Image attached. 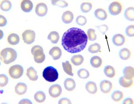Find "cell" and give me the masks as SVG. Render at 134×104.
Listing matches in <instances>:
<instances>
[{
  "label": "cell",
  "mask_w": 134,
  "mask_h": 104,
  "mask_svg": "<svg viewBox=\"0 0 134 104\" xmlns=\"http://www.w3.org/2000/svg\"><path fill=\"white\" fill-rule=\"evenodd\" d=\"M88 37L83 30L77 27L68 29L63 34L62 44L67 52L71 54L82 51L86 47Z\"/></svg>",
  "instance_id": "6da1fadb"
},
{
  "label": "cell",
  "mask_w": 134,
  "mask_h": 104,
  "mask_svg": "<svg viewBox=\"0 0 134 104\" xmlns=\"http://www.w3.org/2000/svg\"><path fill=\"white\" fill-rule=\"evenodd\" d=\"M17 58L16 51L11 48H6L1 52V59L3 63L9 64L14 62Z\"/></svg>",
  "instance_id": "7a4b0ae2"
},
{
  "label": "cell",
  "mask_w": 134,
  "mask_h": 104,
  "mask_svg": "<svg viewBox=\"0 0 134 104\" xmlns=\"http://www.w3.org/2000/svg\"><path fill=\"white\" fill-rule=\"evenodd\" d=\"M42 76L46 81L54 82L57 80L59 77V73L56 68L52 66L46 67L43 71Z\"/></svg>",
  "instance_id": "3957f363"
},
{
  "label": "cell",
  "mask_w": 134,
  "mask_h": 104,
  "mask_svg": "<svg viewBox=\"0 0 134 104\" xmlns=\"http://www.w3.org/2000/svg\"><path fill=\"white\" fill-rule=\"evenodd\" d=\"M31 53L34 56L35 61L38 63H42L45 59V55L42 47L35 45L31 49Z\"/></svg>",
  "instance_id": "277c9868"
},
{
  "label": "cell",
  "mask_w": 134,
  "mask_h": 104,
  "mask_svg": "<svg viewBox=\"0 0 134 104\" xmlns=\"http://www.w3.org/2000/svg\"><path fill=\"white\" fill-rule=\"evenodd\" d=\"M8 72L11 78L14 79H18L23 75L24 69L21 66L17 64L11 66L9 68Z\"/></svg>",
  "instance_id": "5b68a950"
},
{
  "label": "cell",
  "mask_w": 134,
  "mask_h": 104,
  "mask_svg": "<svg viewBox=\"0 0 134 104\" xmlns=\"http://www.w3.org/2000/svg\"><path fill=\"white\" fill-rule=\"evenodd\" d=\"M122 5L119 1L112 2L109 5L108 10L109 13L113 15H117L121 13L122 11Z\"/></svg>",
  "instance_id": "8992f818"
},
{
  "label": "cell",
  "mask_w": 134,
  "mask_h": 104,
  "mask_svg": "<svg viewBox=\"0 0 134 104\" xmlns=\"http://www.w3.org/2000/svg\"><path fill=\"white\" fill-rule=\"evenodd\" d=\"M22 38L25 43L27 44H31L35 40V32L30 30H26L22 34Z\"/></svg>",
  "instance_id": "52a82bcc"
},
{
  "label": "cell",
  "mask_w": 134,
  "mask_h": 104,
  "mask_svg": "<svg viewBox=\"0 0 134 104\" xmlns=\"http://www.w3.org/2000/svg\"><path fill=\"white\" fill-rule=\"evenodd\" d=\"M62 93L61 86L58 84L52 85L49 89V95L53 98H57L61 95Z\"/></svg>",
  "instance_id": "ba28073f"
},
{
  "label": "cell",
  "mask_w": 134,
  "mask_h": 104,
  "mask_svg": "<svg viewBox=\"0 0 134 104\" xmlns=\"http://www.w3.org/2000/svg\"><path fill=\"white\" fill-rule=\"evenodd\" d=\"M35 13L40 17H43L46 15L48 11L47 5L43 3H38L35 7Z\"/></svg>",
  "instance_id": "9c48e42d"
},
{
  "label": "cell",
  "mask_w": 134,
  "mask_h": 104,
  "mask_svg": "<svg viewBox=\"0 0 134 104\" xmlns=\"http://www.w3.org/2000/svg\"><path fill=\"white\" fill-rule=\"evenodd\" d=\"M100 87L102 92L106 94L110 92L113 88V85L110 81L105 80L101 81Z\"/></svg>",
  "instance_id": "30bf717a"
},
{
  "label": "cell",
  "mask_w": 134,
  "mask_h": 104,
  "mask_svg": "<svg viewBox=\"0 0 134 104\" xmlns=\"http://www.w3.org/2000/svg\"><path fill=\"white\" fill-rule=\"evenodd\" d=\"M113 44L117 46H120L123 45L126 41L125 36L123 34H118L113 36L112 39Z\"/></svg>",
  "instance_id": "8fae6325"
},
{
  "label": "cell",
  "mask_w": 134,
  "mask_h": 104,
  "mask_svg": "<svg viewBox=\"0 0 134 104\" xmlns=\"http://www.w3.org/2000/svg\"><path fill=\"white\" fill-rule=\"evenodd\" d=\"M49 54L54 60L59 59L62 55V51L59 47H52L49 51Z\"/></svg>",
  "instance_id": "7c38bea8"
},
{
  "label": "cell",
  "mask_w": 134,
  "mask_h": 104,
  "mask_svg": "<svg viewBox=\"0 0 134 104\" xmlns=\"http://www.w3.org/2000/svg\"><path fill=\"white\" fill-rule=\"evenodd\" d=\"M21 9L26 13H29L32 10L33 5L32 2L30 0H23L21 3Z\"/></svg>",
  "instance_id": "4fadbf2b"
},
{
  "label": "cell",
  "mask_w": 134,
  "mask_h": 104,
  "mask_svg": "<svg viewBox=\"0 0 134 104\" xmlns=\"http://www.w3.org/2000/svg\"><path fill=\"white\" fill-rule=\"evenodd\" d=\"M123 77L127 80L133 79L134 76V69L132 66H127L123 70Z\"/></svg>",
  "instance_id": "5bb4252c"
},
{
  "label": "cell",
  "mask_w": 134,
  "mask_h": 104,
  "mask_svg": "<svg viewBox=\"0 0 134 104\" xmlns=\"http://www.w3.org/2000/svg\"><path fill=\"white\" fill-rule=\"evenodd\" d=\"M95 16L97 19L99 20H105L107 19L108 17V14L106 13V11L103 8H98L96 9L94 12Z\"/></svg>",
  "instance_id": "9a60e30c"
},
{
  "label": "cell",
  "mask_w": 134,
  "mask_h": 104,
  "mask_svg": "<svg viewBox=\"0 0 134 104\" xmlns=\"http://www.w3.org/2000/svg\"><path fill=\"white\" fill-rule=\"evenodd\" d=\"M27 90V86L23 83H19L15 87V92L19 95H23L26 93Z\"/></svg>",
  "instance_id": "2e32d148"
},
{
  "label": "cell",
  "mask_w": 134,
  "mask_h": 104,
  "mask_svg": "<svg viewBox=\"0 0 134 104\" xmlns=\"http://www.w3.org/2000/svg\"><path fill=\"white\" fill-rule=\"evenodd\" d=\"M64 84L65 89L69 91H73L76 88V83L72 78H66Z\"/></svg>",
  "instance_id": "e0dca14e"
},
{
  "label": "cell",
  "mask_w": 134,
  "mask_h": 104,
  "mask_svg": "<svg viewBox=\"0 0 134 104\" xmlns=\"http://www.w3.org/2000/svg\"><path fill=\"white\" fill-rule=\"evenodd\" d=\"M26 75L30 80L36 81L38 79L37 72L32 67H30L27 70Z\"/></svg>",
  "instance_id": "ac0fdd59"
},
{
  "label": "cell",
  "mask_w": 134,
  "mask_h": 104,
  "mask_svg": "<svg viewBox=\"0 0 134 104\" xmlns=\"http://www.w3.org/2000/svg\"><path fill=\"white\" fill-rule=\"evenodd\" d=\"M74 19V15L71 11H66L63 13L62 20L65 24L71 23Z\"/></svg>",
  "instance_id": "d6986e66"
},
{
  "label": "cell",
  "mask_w": 134,
  "mask_h": 104,
  "mask_svg": "<svg viewBox=\"0 0 134 104\" xmlns=\"http://www.w3.org/2000/svg\"><path fill=\"white\" fill-rule=\"evenodd\" d=\"M86 89L89 93L94 94L97 92V87L96 83L93 81H89L86 85Z\"/></svg>",
  "instance_id": "ffe728a7"
},
{
  "label": "cell",
  "mask_w": 134,
  "mask_h": 104,
  "mask_svg": "<svg viewBox=\"0 0 134 104\" xmlns=\"http://www.w3.org/2000/svg\"><path fill=\"white\" fill-rule=\"evenodd\" d=\"M119 84L121 86L125 88H130L132 86L133 84V79L127 80L125 79L123 76H122L119 78Z\"/></svg>",
  "instance_id": "44dd1931"
},
{
  "label": "cell",
  "mask_w": 134,
  "mask_h": 104,
  "mask_svg": "<svg viewBox=\"0 0 134 104\" xmlns=\"http://www.w3.org/2000/svg\"><path fill=\"white\" fill-rule=\"evenodd\" d=\"M134 8L133 7H129L126 9L124 13V16L125 19L129 21L134 20Z\"/></svg>",
  "instance_id": "7402d4cb"
},
{
  "label": "cell",
  "mask_w": 134,
  "mask_h": 104,
  "mask_svg": "<svg viewBox=\"0 0 134 104\" xmlns=\"http://www.w3.org/2000/svg\"><path fill=\"white\" fill-rule=\"evenodd\" d=\"M90 63L92 67L95 68H98L102 65V60L100 57L95 56L91 58L90 60Z\"/></svg>",
  "instance_id": "603a6c76"
},
{
  "label": "cell",
  "mask_w": 134,
  "mask_h": 104,
  "mask_svg": "<svg viewBox=\"0 0 134 104\" xmlns=\"http://www.w3.org/2000/svg\"><path fill=\"white\" fill-rule=\"evenodd\" d=\"M8 41L9 44L15 45L18 44L20 42V37L15 33H12L8 37Z\"/></svg>",
  "instance_id": "cb8c5ba5"
},
{
  "label": "cell",
  "mask_w": 134,
  "mask_h": 104,
  "mask_svg": "<svg viewBox=\"0 0 134 104\" xmlns=\"http://www.w3.org/2000/svg\"><path fill=\"white\" fill-rule=\"evenodd\" d=\"M119 56L121 59L126 60L129 59L131 56V53L127 48H124L121 49L119 53Z\"/></svg>",
  "instance_id": "d4e9b609"
},
{
  "label": "cell",
  "mask_w": 134,
  "mask_h": 104,
  "mask_svg": "<svg viewBox=\"0 0 134 104\" xmlns=\"http://www.w3.org/2000/svg\"><path fill=\"white\" fill-rule=\"evenodd\" d=\"M104 72L105 76L110 78H113L115 76V70L113 66L110 65L106 66L105 67Z\"/></svg>",
  "instance_id": "484cf974"
},
{
  "label": "cell",
  "mask_w": 134,
  "mask_h": 104,
  "mask_svg": "<svg viewBox=\"0 0 134 104\" xmlns=\"http://www.w3.org/2000/svg\"><path fill=\"white\" fill-rule=\"evenodd\" d=\"M71 62L74 65L76 66H79L82 64L84 61V58L81 55H76L71 57Z\"/></svg>",
  "instance_id": "4316f807"
},
{
  "label": "cell",
  "mask_w": 134,
  "mask_h": 104,
  "mask_svg": "<svg viewBox=\"0 0 134 104\" xmlns=\"http://www.w3.org/2000/svg\"><path fill=\"white\" fill-rule=\"evenodd\" d=\"M47 39L53 44H57L59 39V35L58 32L56 31L51 32L48 35Z\"/></svg>",
  "instance_id": "83f0119b"
},
{
  "label": "cell",
  "mask_w": 134,
  "mask_h": 104,
  "mask_svg": "<svg viewBox=\"0 0 134 104\" xmlns=\"http://www.w3.org/2000/svg\"><path fill=\"white\" fill-rule=\"evenodd\" d=\"M62 65L64 72L68 74V75L73 76L74 73L72 72V66L69 61H67L66 62H62Z\"/></svg>",
  "instance_id": "f1b7e54d"
},
{
  "label": "cell",
  "mask_w": 134,
  "mask_h": 104,
  "mask_svg": "<svg viewBox=\"0 0 134 104\" xmlns=\"http://www.w3.org/2000/svg\"><path fill=\"white\" fill-rule=\"evenodd\" d=\"M124 97V94L123 93L119 90H116L112 94L111 97L113 100L115 102H119L122 100Z\"/></svg>",
  "instance_id": "f546056e"
},
{
  "label": "cell",
  "mask_w": 134,
  "mask_h": 104,
  "mask_svg": "<svg viewBox=\"0 0 134 104\" xmlns=\"http://www.w3.org/2000/svg\"><path fill=\"white\" fill-rule=\"evenodd\" d=\"M34 98L36 102L39 103H42L45 101L46 95L45 93L42 91H38L35 94Z\"/></svg>",
  "instance_id": "4dcf8cb0"
},
{
  "label": "cell",
  "mask_w": 134,
  "mask_h": 104,
  "mask_svg": "<svg viewBox=\"0 0 134 104\" xmlns=\"http://www.w3.org/2000/svg\"><path fill=\"white\" fill-rule=\"evenodd\" d=\"M12 7V4L10 1L8 0L2 1L1 3V8L3 11H8Z\"/></svg>",
  "instance_id": "1f68e13d"
},
{
  "label": "cell",
  "mask_w": 134,
  "mask_h": 104,
  "mask_svg": "<svg viewBox=\"0 0 134 104\" xmlns=\"http://www.w3.org/2000/svg\"><path fill=\"white\" fill-rule=\"evenodd\" d=\"M101 47L98 43H95L90 45L88 47V51L92 54L97 53L100 51Z\"/></svg>",
  "instance_id": "d6a6232c"
},
{
  "label": "cell",
  "mask_w": 134,
  "mask_h": 104,
  "mask_svg": "<svg viewBox=\"0 0 134 104\" xmlns=\"http://www.w3.org/2000/svg\"><path fill=\"white\" fill-rule=\"evenodd\" d=\"M92 8V4L88 2H85L82 3L80 7L81 11L84 13H87L89 12L91 10Z\"/></svg>",
  "instance_id": "836d02e7"
},
{
  "label": "cell",
  "mask_w": 134,
  "mask_h": 104,
  "mask_svg": "<svg viewBox=\"0 0 134 104\" xmlns=\"http://www.w3.org/2000/svg\"><path fill=\"white\" fill-rule=\"evenodd\" d=\"M77 74L80 78L82 79L88 78L90 76V73L88 71L84 68L79 69L77 72Z\"/></svg>",
  "instance_id": "e575fe53"
},
{
  "label": "cell",
  "mask_w": 134,
  "mask_h": 104,
  "mask_svg": "<svg viewBox=\"0 0 134 104\" xmlns=\"http://www.w3.org/2000/svg\"><path fill=\"white\" fill-rule=\"evenodd\" d=\"M88 38L90 41H94L97 39V35L95 33V30L94 29L90 28L87 31Z\"/></svg>",
  "instance_id": "d590c367"
},
{
  "label": "cell",
  "mask_w": 134,
  "mask_h": 104,
  "mask_svg": "<svg viewBox=\"0 0 134 104\" xmlns=\"http://www.w3.org/2000/svg\"><path fill=\"white\" fill-rule=\"evenodd\" d=\"M52 3L54 5H57L62 8H65L68 6V3L65 1L62 0H53L52 1Z\"/></svg>",
  "instance_id": "8d00e7d4"
},
{
  "label": "cell",
  "mask_w": 134,
  "mask_h": 104,
  "mask_svg": "<svg viewBox=\"0 0 134 104\" xmlns=\"http://www.w3.org/2000/svg\"><path fill=\"white\" fill-rule=\"evenodd\" d=\"M87 19L86 18L82 15H79L76 19V22L80 26H83L87 23Z\"/></svg>",
  "instance_id": "74e56055"
},
{
  "label": "cell",
  "mask_w": 134,
  "mask_h": 104,
  "mask_svg": "<svg viewBox=\"0 0 134 104\" xmlns=\"http://www.w3.org/2000/svg\"><path fill=\"white\" fill-rule=\"evenodd\" d=\"M125 33L129 37H133L134 36V25H129L126 28Z\"/></svg>",
  "instance_id": "f35d334b"
},
{
  "label": "cell",
  "mask_w": 134,
  "mask_h": 104,
  "mask_svg": "<svg viewBox=\"0 0 134 104\" xmlns=\"http://www.w3.org/2000/svg\"><path fill=\"white\" fill-rule=\"evenodd\" d=\"M0 78H1L0 86L1 87L5 86L8 83V78L5 74H1L0 76Z\"/></svg>",
  "instance_id": "ab89813d"
},
{
  "label": "cell",
  "mask_w": 134,
  "mask_h": 104,
  "mask_svg": "<svg viewBox=\"0 0 134 104\" xmlns=\"http://www.w3.org/2000/svg\"><path fill=\"white\" fill-rule=\"evenodd\" d=\"M97 28L98 29L99 31L102 33L103 34H105L108 30V27L106 25H101L99 26H97Z\"/></svg>",
  "instance_id": "60d3db41"
},
{
  "label": "cell",
  "mask_w": 134,
  "mask_h": 104,
  "mask_svg": "<svg viewBox=\"0 0 134 104\" xmlns=\"http://www.w3.org/2000/svg\"><path fill=\"white\" fill-rule=\"evenodd\" d=\"M0 19H1V22H0V26L3 27L5 26L7 23V20L5 17L3 15H0Z\"/></svg>",
  "instance_id": "b9f144b4"
},
{
  "label": "cell",
  "mask_w": 134,
  "mask_h": 104,
  "mask_svg": "<svg viewBox=\"0 0 134 104\" xmlns=\"http://www.w3.org/2000/svg\"><path fill=\"white\" fill-rule=\"evenodd\" d=\"M59 104H71V102L69 99L67 98H62L58 102Z\"/></svg>",
  "instance_id": "7bdbcfd3"
},
{
  "label": "cell",
  "mask_w": 134,
  "mask_h": 104,
  "mask_svg": "<svg viewBox=\"0 0 134 104\" xmlns=\"http://www.w3.org/2000/svg\"><path fill=\"white\" fill-rule=\"evenodd\" d=\"M123 104H134V101L132 98H127L124 100L123 101Z\"/></svg>",
  "instance_id": "ee69618b"
},
{
  "label": "cell",
  "mask_w": 134,
  "mask_h": 104,
  "mask_svg": "<svg viewBox=\"0 0 134 104\" xmlns=\"http://www.w3.org/2000/svg\"><path fill=\"white\" fill-rule=\"evenodd\" d=\"M19 104H32V102H31L30 100L28 99H23L20 101L19 102Z\"/></svg>",
  "instance_id": "f6af8a7d"
},
{
  "label": "cell",
  "mask_w": 134,
  "mask_h": 104,
  "mask_svg": "<svg viewBox=\"0 0 134 104\" xmlns=\"http://www.w3.org/2000/svg\"><path fill=\"white\" fill-rule=\"evenodd\" d=\"M3 32H2V30H1V39L3 38Z\"/></svg>",
  "instance_id": "bcb514c9"
}]
</instances>
